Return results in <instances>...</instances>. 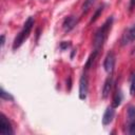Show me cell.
<instances>
[{
    "label": "cell",
    "mask_w": 135,
    "mask_h": 135,
    "mask_svg": "<svg viewBox=\"0 0 135 135\" xmlns=\"http://www.w3.org/2000/svg\"><path fill=\"white\" fill-rule=\"evenodd\" d=\"M97 53H98V50H95V51L89 56V58H88V60H86V62H85V65H84L85 70H89L91 66H93V63H94L95 58H96V56H97Z\"/></svg>",
    "instance_id": "cell-11"
},
{
    "label": "cell",
    "mask_w": 135,
    "mask_h": 135,
    "mask_svg": "<svg viewBox=\"0 0 135 135\" xmlns=\"http://www.w3.org/2000/svg\"><path fill=\"white\" fill-rule=\"evenodd\" d=\"M112 23H113V17H110L104 23L103 25H101V27H99L95 35H94V46H95V50H98L100 46H102L103 42L105 41L107 39V36H108V33L110 32L111 30V26H112Z\"/></svg>",
    "instance_id": "cell-1"
},
{
    "label": "cell",
    "mask_w": 135,
    "mask_h": 135,
    "mask_svg": "<svg viewBox=\"0 0 135 135\" xmlns=\"http://www.w3.org/2000/svg\"><path fill=\"white\" fill-rule=\"evenodd\" d=\"M115 55L113 52H110L107 54L105 58H104V61H103V68L105 70L107 73H112L113 70H114V66H115Z\"/></svg>",
    "instance_id": "cell-5"
},
{
    "label": "cell",
    "mask_w": 135,
    "mask_h": 135,
    "mask_svg": "<svg viewBox=\"0 0 135 135\" xmlns=\"http://www.w3.org/2000/svg\"><path fill=\"white\" fill-rule=\"evenodd\" d=\"M130 94L132 96L135 95V74L132 75V78H131V84H130Z\"/></svg>",
    "instance_id": "cell-16"
},
{
    "label": "cell",
    "mask_w": 135,
    "mask_h": 135,
    "mask_svg": "<svg viewBox=\"0 0 135 135\" xmlns=\"http://www.w3.org/2000/svg\"><path fill=\"white\" fill-rule=\"evenodd\" d=\"M4 35H1V45H3L4 44Z\"/></svg>",
    "instance_id": "cell-21"
},
{
    "label": "cell",
    "mask_w": 135,
    "mask_h": 135,
    "mask_svg": "<svg viewBox=\"0 0 135 135\" xmlns=\"http://www.w3.org/2000/svg\"><path fill=\"white\" fill-rule=\"evenodd\" d=\"M96 0H84V2H83V4H82V13H86L91 7H92V5L94 4V2H95Z\"/></svg>",
    "instance_id": "cell-13"
},
{
    "label": "cell",
    "mask_w": 135,
    "mask_h": 135,
    "mask_svg": "<svg viewBox=\"0 0 135 135\" xmlns=\"http://www.w3.org/2000/svg\"><path fill=\"white\" fill-rule=\"evenodd\" d=\"M121 100H122V95H121L120 92H117L114 95V98H113V101H112V107L113 108H117L121 103Z\"/></svg>",
    "instance_id": "cell-12"
},
{
    "label": "cell",
    "mask_w": 135,
    "mask_h": 135,
    "mask_svg": "<svg viewBox=\"0 0 135 135\" xmlns=\"http://www.w3.org/2000/svg\"><path fill=\"white\" fill-rule=\"evenodd\" d=\"M88 91H89V80L86 75H82L79 80V98L81 100L86 98Z\"/></svg>",
    "instance_id": "cell-3"
},
{
    "label": "cell",
    "mask_w": 135,
    "mask_h": 135,
    "mask_svg": "<svg viewBox=\"0 0 135 135\" xmlns=\"http://www.w3.org/2000/svg\"><path fill=\"white\" fill-rule=\"evenodd\" d=\"M128 133L134 135L135 134V124H130L128 126Z\"/></svg>",
    "instance_id": "cell-18"
},
{
    "label": "cell",
    "mask_w": 135,
    "mask_h": 135,
    "mask_svg": "<svg viewBox=\"0 0 135 135\" xmlns=\"http://www.w3.org/2000/svg\"><path fill=\"white\" fill-rule=\"evenodd\" d=\"M102 9H103V5H101V6H99V7L97 8V11L95 12V14H94V15H93V17L91 18V21H90L91 23H92V22H95V21L98 19L99 15L102 13Z\"/></svg>",
    "instance_id": "cell-14"
},
{
    "label": "cell",
    "mask_w": 135,
    "mask_h": 135,
    "mask_svg": "<svg viewBox=\"0 0 135 135\" xmlns=\"http://www.w3.org/2000/svg\"><path fill=\"white\" fill-rule=\"evenodd\" d=\"M134 40H135V24L123 34V36L121 38V43L123 45H126V44H128Z\"/></svg>",
    "instance_id": "cell-7"
},
{
    "label": "cell",
    "mask_w": 135,
    "mask_h": 135,
    "mask_svg": "<svg viewBox=\"0 0 135 135\" xmlns=\"http://www.w3.org/2000/svg\"><path fill=\"white\" fill-rule=\"evenodd\" d=\"M112 85H113V78H112V76H109L105 79L103 88H102V98H107L110 95L111 90H112Z\"/></svg>",
    "instance_id": "cell-9"
},
{
    "label": "cell",
    "mask_w": 135,
    "mask_h": 135,
    "mask_svg": "<svg viewBox=\"0 0 135 135\" xmlns=\"http://www.w3.org/2000/svg\"><path fill=\"white\" fill-rule=\"evenodd\" d=\"M35 23V19L34 17H28L27 20L25 21L24 25H23V28L19 32V34L16 36L15 40H14V43H13V50H16L18 49L23 42L24 40L30 36V33L33 28V25Z\"/></svg>",
    "instance_id": "cell-2"
},
{
    "label": "cell",
    "mask_w": 135,
    "mask_h": 135,
    "mask_svg": "<svg viewBox=\"0 0 135 135\" xmlns=\"http://www.w3.org/2000/svg\"><path fill=\"white\" fill-rule=\"evenodd\" d=\"M130 124H135V107L128 109V126Z\"/></svg>",
    "instance_id": "cell-10"
},
{
    "label": "cell",
    "mask_w": 135,
    "mask_h": 135,
    "mask_svg": "<svg viewBox=\"0 0 135 135\" xmlns=\"http://www.w3.org/2000/svg\"><path fill=\"white\" fill-rule=\"evenodd\" d=\"M114 115H115V111H114V108L113 107H108L107 110L104 111L103 113V116H102V124L103 126H108L112 122L113 118H114Z\"/></svg>",
    "instance_id": "cell-8"
},
{
    "label": "cell",
    "mask_w": 135,
    "mask_h": 135,
    "mask_svg": "<svg viewBox=\"0 0 135 135\" xmlns=\"http://www.w3.org/2000/svg\"><path fill=\"white\" fill-rule=\"evenodd\" d=\"M77 18L75 17V16H69V17H66L64 20H63V22H62V27H63V30L65 31V32H70V31H72L75 26H76V24H77Z\"/></svg>",
    "instance_id": "cell-6"
},
{
    "label": "cell",
    "mask_w": 135,
    "mask_h": 135,
    "mask_svg": "<svg viewBox=\"0 0 135 135\" xmlns=\"http://www.w3.org/2000/svg\"><path fill=\"white\" fill-rule=\"evenodd\" d=\"M70 46H71V42L70 41H62L60 43V49L61 50H65L68 47H70Z\"/></svg>",
    "instance_id": "cell-17"
},
{
    "label": "cell",
    "mask_w": 135,
    "mask_h": 135,
    "mask_svg": "<svg viewBox=\"0 0 135 135\" xmlns=\"http://www.w3.org/2000/svg\"><path fill=\"white\" fill-rule=\"evenodd\" d=\"M0 133L1 134H5V135L14 133V131L12 129V124L8 121V119L5 117L4 114L0 115Z\"/></svg>",
    "instance_id": "cell-4"
},
{
    "label": "cell",
    "mask_w": 135,
    "mask_h": 135,
    "mask_svg": "<svg viewBox=\"0 0 135 135\" xmlns=\"http://www.w3.org/2000/svg\"><path fill=\"white\" fill-rule=\"evenodd\" d=\"M135 7V0H130V5H129V9L132 11Z\"/></svg>",
    "instance_id": "cell-19"
},
{
    "label": "cell",
    "mask_w": 135,
    "mask_h": 135,
    "mask_svg": "<svg viewBox=\"0 0 135 135\" xmlns=\"http://www.w3.org/2000/svg\"><path fill=\"white\" fill-rule=\"evenodd\" d=\"M66 88H68L69 91L71 90V78H70V77H69L68 80H66Z\"/></svg>",
    "instance_id": "cell-20"
},
{
    "label": "cell",
    "mask_w": 135,
    "mask_h": 135,
    "mask_svg": "<svg viewBox=\"0 0 135 135\" xmlns=\"http://www.w3.org/2000/svg\"><path fill=\"white\" fill-rule=\"evenodd\" d=\"M0 96H1V98L2 99H5V100H14V98H13V96L12 95H9L8 93H6L3 89H1L0 90Z\"/></svg>",
    "instance_id": "cell-15"
}]
</instances>
